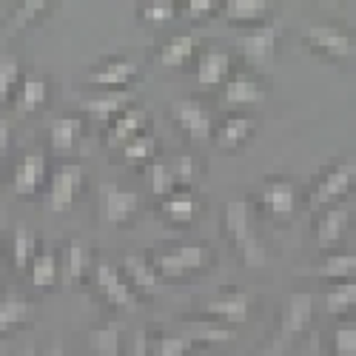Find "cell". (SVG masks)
Returning a JSON list of instances; mask_svg holds the SVG:
<instances>
[{
	"label": "cell",
	"mask_w": 356,
	"mask_h": 356,
	"mask_svg": "<svg viewBox=\"0 0 356 356\" xmlns=\"http://www.w3.org/2000/svg\"><path fill=\"white\" fill-rule=\"evenodd\" d=\"M257 131V117L245 114V111H234L228 114L225 120L220 126H214V145L220 148V152H234V148H240L245 145Z\"/></svg>",
	"instance_id": "2e32d148"
},
{
	"label": "cell",
	"mask_w": 356,
	"mask_h": 356,
	"mask_svg": "<svg viewBox=\"0 0 356 356\" xmlns=\"http://www.w3.org/2000/svg\"><path fill=\"white\" fill-rule=\"evenodd\" d=\"M49 9H51L49 0H23V3H17L9 23H6L9 35H17V32H23V29H32L38 23V17L46 15Z\"/></svg>",
	"instance_id": "4dcf8cb0"
},
{
	"label": "cell",
	"mask_w": 356,
	"mask_h": 356,
	"mask_svg": "<svg viewBox=\"0 0 356 356\" xmlns=\"http://www.w3.org/2000/svg\"><path fill=\"white\" fill-rule=\"evenodd\" d=\"M49 183V163H46V154L43 152H29L20 165L15 168V177H12V191L20 197V200H32L38 197Z\"/></svg>",
	"instance_id": "8fae6325"
},
{
	"label": "cell",
	"mask_w": 356,
	"mask_h": 356,
	"mask_svg": "<svg viewBox=\"0 0 356 356\" xmlns=\"http://www.w3.org/2000/svg\"><path fill=\"white\" fill-rule=\"evenodd\" d=\"M222 231L240 251L245 268H262L265 265V245L259 243L257 220L248 200H228L222 214Z\"/></svg>",
	"instance_id": "6da1fadb"
},
{
	"label": "cell",
	"mask_w": 356,
	"mask_h": 356,
	"mask_svg": "<svg viewBox=\"0 0 356 356\" xmlns=\"http://www.w3.org/2000/svg\"><path fill=\"white\" fill-rule=\"evenodd\" d=\"M35 248H38L35 234L29 231L26 225H17L15 228V236H12V259H15V268L17 271H26L29 268V262L35 259Z\"/></svg>",
	"instance_id": "e575fe53"
},
{
	"label": "cell",
	"mask_w": 356,
	"mask_h": 356,
	"mask_svg": "<svg viewBox=\"0 0 356 356\" xmlns=\"http://www.w3.org/2000/svg\"><path fill=\"white\" fill-rule=\"evenodd\" d=\"M197 49H200V40L194 35H174V38H168L160 46L157 60L165 69H180V66H186L191 57L197 54Z\"/></svg>",
	"instance_id": "484cf974"
},
{
	"label": "cell",
	"mask_w": 356,
	"mask_h": 356,
	"mask_svg": "<svg viewBox=\"0 0 356 356\" xmlns=\"http://www.w3.org/2000/svg\"><path fill=\"white\" fill-rule=\"evenodd\" d=\"M20 356H35V350H23V353H20Z\"/></svg>",
	"instance_id": "bcb514c9"
},
{
	"label": "cell",
	"mask_w": 356,
	"mask_h": 356,
	"mask_svg": "<svg viewBox=\"0 0 356 356\" xmlns=\"http://www.w3.org/2000/svg\"><path fill=\"white\" fill-rule=\"evenodd\" d=\"M83 137V120L77 114H60L49 129V143L54 154H72Z\"/></svg>",
	"instance_id": "cb8c5ba5"
},
{
	"label": "cell",
	"mask_w": 356,
	"mask_h": 356,
	"mask_svg": "<svg viewBox=\"0 0 356 356\" xmlns=\"http://www.w3.org/2000/svg\"><path fill=\"white\" fill-rule=\"evenodd\" d=\"M86 183V174L80 163H63L60 168H54L49 174V183H46V205L54 214H66L72 205L77 202L80 191Z\"/></svg>",
	"instance_id": "8992f818"
},
{
	"label": "cell",
	"mask_w": 356,
	"mask_h": 356,
	"mask_svg": "<svg viewBox=\"0 0 356 356\" xmlns=\"http://www.w3.org/2000/svg\"><path fill=\"white\" fill-rule=\"evenodd\" d=\"M214 254L209 245L200 243H168L152 251V268L160 280H183L188 274H200L211 265Z\"/></svg>",
	"instance_id": "7a4b0ae2"
},
{
	"label": "cell",
	"mask_w": 356,
	"mask_h": 356,
	"mask_svg": "<svg viewBox=\"0 0 356 356\" xmlns=\"http://www.w3.org/2000/svg\"><path fill=\"white\" fill-rule=\"evenodd\" d=\"M88 268V251L83 240H69L66 254H63V268H60V282L63 285H74L86 277Z\"/></svg>",
	"instance_id": "f1b7e54d"
},
{
	"label": "cell",
	"mask_w": 356,
	"mask_h": 356,
	"mask_svg": "<svg viewBox=\"0 0 356 356\" xmlns=\"http://www.w3.org/2000/svg\"><path fill=\"white\" fill-rule=\"evenodd\" d=\"M95 288L100 291V296L120 311H137V291L126 282L123 271L111 262H100L95 268Z\"/></svg>",
	"instance_id": "ba28073f"
},
{
	"label": "cell",
	"mask_w": 356,
	"mask_h": 356,
	"mask_svg": "<svg viewBox=\"0 0 356 356\" xmlns=\"http://www.w3.org/2000/svg\"><path fill=\"white\" fill-rule=\"evenodd\" d=\"M131 106V95L129 92H106V95H95V97H83L80 100V111L88 114L92 120L100 123H111L117 114H123Z\"/></svg>",
	"instance_id": "44dd1931"
},
{
	"label": "cell",
	"mask_w": 356,
	"mask_h": 356,
	"mask_svg": "<svg viewBox=\"0 0 356 356\" xmlns=\"http://www.w3.org/2000/svg\"><path fill=\"white\" fill-rule=\"evenodd\" d=\"M356 183V160L348 157L342 163H337L328 174H322L319 180L314 183L311 188V197H308V205L311 209H328V205H337V202H345L350 188Z\"/></svg>",
	"instance_id": "5b68a950"
},
{
	"label": "cell",
	"mask_w": 356,
	"mask_h": 356,
	"mask_svg": "<svg viewBox=\"0 0 356 356\" xmlns=\"http://www.w3.org/2000/svg\"><path fill=\"white\" fill-rule=\"evenodd\" d=\"M356 305V282H334L325 291V311L331 316H345Z\"/></svg>",
	"instance_id": "1f68e13d"
},
{
	"label": "cell",
	"mask_w": 356,
	"mask_h": 356,
	"mask_svg": "<svg viewBox=\"0 0 356 356\" xmlns=\"http://www.w3.org/2000/svg\"><path fill=\"white\" fill-rule=\"evenodd\" d=\"M205 314L220 319L225 328L228 325H245L248 314H251V300L243 291H228V293L211 296V300L205 302Z\"/></svg>",
	"instance_id": "e0dca14e"
},
{
	"label": "cell",
	"mask_w": 356,
	"mask_h": 356,
	"mask_svg": "<svg viewBox=\"0 0 356 356\" xmlns=\"http://www.w3.org/2000/svg\"><path fill=\"white\" fill-rule=\"evenodd\" d=\"M268 95L265 83H259L257 77H228L222 83V95H220V106L231 108V111H243L251 106H259Z\"/></svg>",
	"instance_id": "5bb4252c"
},
{
	"label": "cell",
	"mask_w": 356,
	"mask_h": 356,
	"mask_svg": "<svg viewBox=\"0 0 356 356\" xmlns=\"http://www.w3.org/2000/svg\"><path fill=\"white\" fill-rule=\"evenodd\" d=\"M174 188H177V186H174V177H171L168 165H165L163 160H154V163H152V191L163 200V197H168Z\"/></svg>",
	"instance_id": "60d3db41"
},
{
	"label": "cell",
	"mask_w": 356,
	"mask_h": 356,
	"mask_svg": "<svg viewBox=\"0 0 356 356\" xmlns=\"http://www.w3.org/2000/svg\"><path fill=\"white\" fill-rule=\"evenodd\" d=\"M296 202H300V194H296V186L285 177H268L262 186H259V205L262 211L288 222L296 214Z\"/></svg>",
	"instance_id": "9c48e42d"
},
{
	"label": "cell",
	"mask_w": 356,
	"mask_h": 356,
	"mask_svg": "<svg viewBox=\"0 0 356 356\" xmlns=\"http://www.w3.org/2000/svg\"><path fill=\"white\" fill-rule=\"evenodd\" d=\"M46 97H49L46 80H40V77H26V80H20L17 92H15V108H17L20 114H32V111H38V108L46 103Z\"/></svg>",
	"instance_id": "83f0119b"
},
{
	"label": "cell",
	"mask_w": 356,
	"mask_h": 356,
	"mask_svg": "<svg viewBox=\"0 0 356 356\" xmlns=\"http://www.w3.org/2000/svg\"><path fill=\"white\" fill-rule=\"evenodd\" d=\"M9 143H12V129H9V123L0 120V163L9 154Z\"/></svg>",
	"instance_id": "7bdbcfd3"
},
{
	"label": "cell",
	"mask_w": 356,
	"mask_h": 356,
	"mask_svg": "<svg viewBox=\"0 0 356 356\" xmlns=\"http://www.w3.org/2000/svg\"><path fill=\"white\" fill-rule=\"evenodd\" d=\"M32 319H35V302H29L23 293L9 291L0 296V337L15 328H23Z\"/></svg>",
	"instance_id": "7402d4cb"
},
{
	"label": "cell",
	"mask_w": 356,
	"mask_h": 356,
	"mask_svg": "<svg viewBox=\"0 0 356 356\" xmlns=\"http://www.w3.org/2000/svg\"><path fill=\"white\" fill-rule=\"evenodd\" d=\"M319 280H334V282H350L356 277V257L353 254H334L325 259L319 268H314Z\"/></svg>",
	"instance_id": "d6a6232c"
},
{
	"label": "cell",
	"mask_w": 356,
	"mask_h": 356,
	"mask_svg": "<svg viewBox=\"0 0 356 356\" xmlns=\"http://www.w3.org/2000/svg\"><path fill=\"white\" fill-rule=\"evenodd\" d=\"M231 74V54L222 49L197 51V83L202 88H217Z\"/></svg>",
	"instance_id": "d6986e66"
},
{
	"label": "cell",
	"mask_w": 356,
	"mask_h": 356,
	"mask_svg": "<svg viewBox=\"0 0 356 356\" xmlns=\"http://www.w3.org/2000/svg\"><path fill=\"white\" fill-rule=\"evenodd\" d=\"M17 86H20V63H17V57L0 54V106H3L15 95Z\"/></svg>",
	"instance_id": "8d00e7d4"
},
{
	"label": "cell",
	"mask_w": 356,
	"mask_h": 356,
	"mask_svg": "<svg viewBox=\"0 0 356 356\" xmlns=\"http://www.w3.org/2000/svg\"><path fill=\"white\" fill-rule=\"evenodd\" d=\"M46 356H69V353H66V348H63V345H51Z\"/></svg>",
	"instance_id": "ee69618b"
},
{
	"label": "cell",
	"mask_w": 356,
	"mask_h": 356,
	"mask_svg": "<svg viewBox=\"0 0 356 356\" xmlns=\"http://www.w3.org/2000/svg\"><path fill=\"white\" fill-rule=\"evenodd\" d=\"M88 348L95 356H123V325L108 322L103 328L88 331Z\"/></svg>",
	"instance_id": "4316f807"
},
{
	"label": "cell",
	"mask_w": 356,
	"mask_h": 356,
	"mask_svg": "<svg viewBox=\"0 0 356 356\" xmlns=\"http://www.w3.org/2000/svg\"><path fill=\"white\" fill-rule=\"evenodd\" d=\"M177 12H183L191 20H202V17L217 15L220 12V3H217V0H186L183 6H177Z\"/></svg>",
	"instance_id": "b9f144b4"
},
{
	"label": "cell",
	"mask_w": 356,
	"mask_h": 356,
	"mask_svg": "<svg viewBox=\"0 0 356 356\" xmlns=\"http://www.w3.org/2000/svg\"><path fill=\"white\" fill-rule=\"evenodd\" d=\"M200 211H202V205L191 191H177L174 188L168 197L160 200V214L171 225H188V222H194L200 217Z\"/></svg>",
	"instance_id": "603a6c76"
},
{
	"label": "cell",
	"mask_w": 356,
	"mask_h": 356,
	"mask_svg": "<svg viewBox=\"0 0 356 356\" xmlns=\"http://www.w3.org/2000/svg\"><path fill=\"white\" fill-rule=\"evenodd\" d=\"M334 339V356H356V325L342 322L331 331Z\"/></svg>",
	"instance_id": "ab89813d"
},
{
	"label": "cell",
	"mask_w": 356,
	"mask_h": 356,
	"mask_svg": "<svg viewBox=\"0 0 356 356\" xmlns=\"http://www.w3.org/2000/svg\"><path fill=\"white\" fill-rule=\"evenodd\" d=\"M134 77H137V63L131 57H111L95 72H88L86 83L95 88H108V92H126Z\"/></svg>",
	"instance_id": "9a60e30c"
},
{
	"label": "cell",
	"mask_w": 356,
	"mask_h": 356,
	"mask_svg": "<svg viewBox=\"0 0 356 356\" xmlns=\"http://www.w3.org/2000/svg\"><path fill=\"white\" fill-rule=\"evenodd\" d=\"M311 319H314V296L305 293V291L288 293V300L282 305L280 322H277V328H274V337L268 342V350H265V356H282V353H288V348L305 334Z\"/></svg>",
	"instance_id": "3957f363"
},
{
	"label": "cell",
	"mask_w": 356,
	"mask_h": 356,
	"mask_svg": "<svg viewBox=\"0 0 356 356\" xmlns=\"http://www.w3.org/2000/svg\"><path fill=\"white\" fill-rule=\"evenodd\" d=\"M177 15V3L174 0H148V3H140V17L152 26H165L171 23Z\"/></svg>",
	"instance_id": "f35d334b"
},
{
	"label": "cell",
	"mask_w": 356,
	"mask_h": 356,
	"mask_svg": "<svg viewBox=\"0 0 356 356\" xmlns=\"http://www.w3.org/2000/svg\"><path fill=\"white\" fill-rule=\"evenodd\" d=\"M165 165H168V171L174 177V186H191V183H197V177H200V160L191 157V154H177Z\"/></svg>",
	"instance_id": "74e56055"
},
{
	"label": "cell",
	"mask_w": 356,
	"mask_h": 356,
	"mask_svg": "<svg viewBox=\"0 0 356 356\" xmlns=\"http://www.w3.org/2000/svg\"><path fill=\"white\" fill-rule=\"evenodd\" d=\"M145 120H148V111H143L137 106H129L123 114H117L114 120L106 126V145L108 148H123L129 140L143 134Z\"/></svg>",
	"instance_id": "ac0fdd59"
},
{
	"label": "cell",
	"mask_w": 356,
	"mask_h": 356,
	"mask_svg": "<svg viewBox=\"0 0 356 356\" xmlns=\"http://www.w3.org/2000/svg\"><path fill=\"white\" fill-rule=\"evenodd\" d=\"M302 43L322 60L331 63H348L353 60V35L345 32L342 26H331V23H308L302 29Z\"/></svg>",
	"instance_id": "277c9868"
},
{
	"label": "cell",
	"mask_w": 356,
	"mask_h": 356,
	"mask_svg": "<svg viewBox=\"0 0 356 356\" xmlns=\"http://www.w3.org/2000/svg\"><path fill=\"white\" fill-rule=\"evenodd\" d=\"M277 40H280V32H277V26H271V23L257 26L254 32L243 35L240 38V51L245 57V63H251L259 72L271 69L274 57H277Z\"/></svg>",
	"instance_id": "30bf717a"
},
{
	"label": "cell",
	"mask_w": 356,
	"mask_h": 356,
	"mask_svg": "<svg viewBox=\"0 0 356 356\" xmlns=\"http://www.w3.org/2000/svg\"><path fill=\"white\" fill-rule=\"evenodd\" d=\"M0 282H3V251H0Z\"/></svg>",
	"instance_id": "f6af8a7d"
},
{
	"label": "cell",
	"mask_w": 356,
	"mask_h": 356,
	"mask_svg": "<svg viewBox=\"0 0 356 356\" xmlns=\"http://www.w3.org/2000/svg\"><path fill=\"white\" fill-rule=\"evenodd\" d=\"M29 277H32V288H38V291L54 288L57 280H60V268H57L54 254H49V251L35 254V259L29 262Z\"/></svg>",
	"instance_id": "f546056e"
},
{
	"label": "cell",
	"mask_w": 356,
	"mask_h": 356,
	"mask_svg": "<svg viewBox=\"0 0 356 356\" xmlns=\"http://www.w3.org/2000/svg\"><path fill=\"white\" fill-rule=\"evenodd\" d=\"M171 117L177 129H180L188 140L194 143H211V134H214V114L211 108L194 100V97H180L171 103Z\"/></svg>",
	"instance_id": "52a82bcc"
},
{
	"label": "cell",
	"mask_w": 356,
	"mask_h": 356,
	"mask_svg": "<svg viewBox=\"0 0 356 356\" xmlns=\"http://www.w3.org/2000/svg\"><path fill=\"white\" fill-rule=\"evenodd\" d=\"M191 345H194V337H191L188 325H186V328H180L177 334L157 337L154 339V348H152V356H186Z\"/></svg>",
	"instance_id": "836d02e7"
},
{
	"label": "cell",
	"mask_w": 356,
	"mask_h": 356,
	"mask_svg": "<svg viewBox=\"0 0 356 356\" xmlns=\"http://www.w3.org/2000/svg\"><path fill=\"white\" fill-rule=\"evenodd\" d=\"M120 271H123V277H126V282L137 291H145V293H154V291H160V277H157V271L152 268V262H148L145 257H140V254H126L123 257V265H120Z\"/></svg>",
	"instance_id": "d4e9b609"
},
{
	"label": "cell",
	"mask_w": 356,
	"mask_h": 356,
	"mask_svg": "<svg viewBox=\"0 0 356 356\" xmlns=\"http://www.w3.org/2000/svg\"><path fill=\"white\" fill-rule=\"evenodd\" d=\"M120 152L129 163H152L157 157V137L154 134H137L134 140H129L120 148Z\"/></svg>",
	"instance_id": "d590c367"
},
{
	"label": "cell",
	"mask_w": 356,
	"mask_h": 356,
	"mask_svg": "<svg viewBox=\"0 0 356 356\" xmlns=\"http://www.w3.org/2000/svg\"><path fill=\"white\" fill-rule=\"evenodd\" d=\"M137 205H140V194L134 191H126L114 183H103L100 186V211H103V220L108 225H129L137 214Z\"/></svg>",
	"instance_id": "4fadbf2b"
},
{
	"label": "cell",
	"mask_w": 356,
	"mask_h": 356,
	"mask_svg": "<svg viewBox=\"0 0 356 356\" xmlns=\"http://www.w3.org/2000/svg\"><path fill=\"white\" fill-rule=\"evenodd\" d=\"M220 12L231 23L265 26L268 17L274 15V3L271 0H225V3H220Z\"/></svg>",
	"instance_id": "ffe728a7"
},
{
	"label": "cell",
	"mask_w": 356,
	"mask_h": 356,
	"mask_svg": "<svg viewBox=\"0 0 356 356\" xmlns=\"http://www.w3.org/2000/svg\"><path fill=\"white\" fill-rule=\"evenodd\" d=\"M350 220H353V205L345 200V202H337V205H328L322 209L319 220H316V245L322 251H331L337 248L345 234L350 228Z\"/></svg>",
	"instance_id": "7c38bea8"
}]
</instances>
